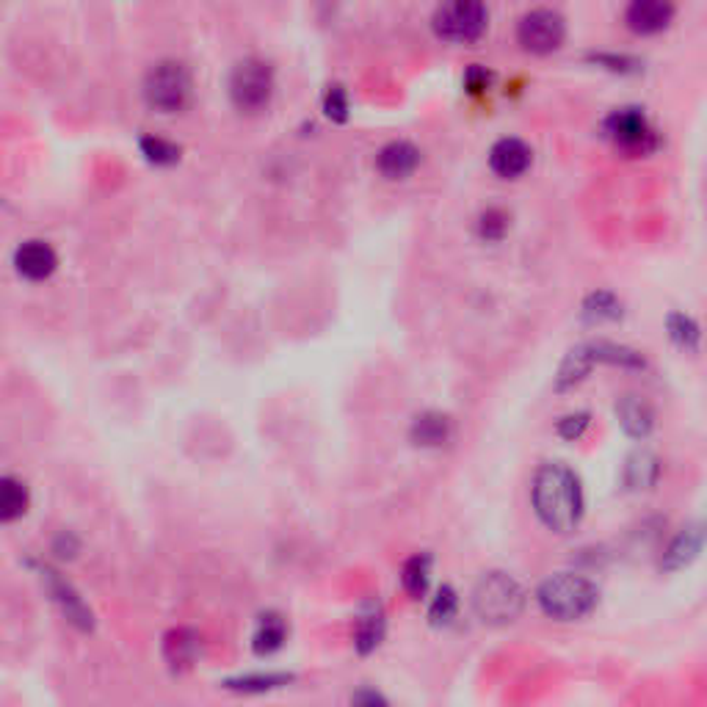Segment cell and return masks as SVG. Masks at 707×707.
<instances>
[{"label": "cell", "mask_w": 707, "mask_h": 707, "mask_svg": "<svg viewBox=\"0 0 707 707\" xmlns=\"http://www.w3.org/2000/svg\"><path fill=\"white\" fill-rule=\"evenodd\" d=\"M616 417L619 426L630 439H646L655 428V412L653 407L639 396H625L616 403Z\"/></svg>", "instance_id": "16"}, {"label": "cell", "mask_w": 707, "mask_h": 707, "mask_svg": "<svg viewBox=\"0 0 707 707\" xmlns=\"http://www.w3.org/2000/svg\"><path fill=\"white\" fill-rule=\"evenodd\" d=\"M677 0H625L622 28L635 39L664 37L677 23Z\"/></svg>", "instance_id": "9"}, {"label": "cell", "mask_w": 707, "mask_h": 707, "mask_svg": "<svg viewBox=\"0 0 707 707\" xmlns=\"http://www.w3.org/2000/svg\"><path fill=\"white\" fill-rule=\"evenodd\" d=\"M589 351H592L594 365L603 362V365H614V368H628V371H644L646 360L641 357V351L628 346H619V343H608V340H597V343H586Z\"/></svg>", "instance_id": "22"}, {"label": "cell", "mask_w": 707, "mask_h": 707, "mask_svg": "<svg viewBox=\"0 0 707 707\" xmlns=\"http://www.w3.org/2000/svg\"><path fill=\"white\" fill-rule=\"evenodd\" d=\"M432 567H434L432 553H415L412 558H407V562H403L401 586L409 597L412 600L426 597L428 586H432Z\"/></svg>", "instance_id": "21"}, {"label": "cell", "mask_w": 707, "mask_h": 707, "mask_svg": "<svg viewBox=\"0 0 707 707\" xmlns=\"http://www.w3.org/2000/svg\"><path fill=\"white\" fill-rule=\"evenodd\" d=\"M144 100L158 114H180L194 98V78L183 62L166 59L155 64L144 78Z\"/></svg>", "instance_id": "8"}, {"label": "cell", "mask_w": 707, "mask_h": 707, "mask_svg": "<svg viewBox=\"0 0 707 707\" xmlns=\"http://www.w3.org/2000/svg\"><path fill=\"white\" fill-rule=\"evenodd\" d=\"M423 164V153L421 146L412 144L407 139H393L387 141L382 150L376 153V171L385 177L387 183H401V180H409V177L415 175Z\"/></svg>", "instance_id": "11"}, {"label": "cell", "mask_w": 707, "mask_h": 707, "mask_svg": "<svg viewBox=\"0 0 707 707\" xmlns=\"http://www.w3.org/2000/svg\"><path fill=\"white\" fill-rule=\"evenodd\" d=\"M492 25L489 0H439L432 12V31L439 42L473 48Z\"/></svg>", "instance_id": "2"}, {"label": "cell", "mask_w": 707, "mask_h": 707, "mask_svg": "<svg viewBox=\"0 0 707 707\" xmlns=\"http://www.w3.org/2000/svg\"><path fill=\"white\" fill-rule=\"evenodd\" d=\"M525 608V589L509 573H487L473 592V610L484 625H509Z\"/></svg>", "instance_id": "7"}, {"label": "cell", "mask_w": 707, "mask_h": 707, "mask_svg": "<svg viewBox=\"0 0 707 707\" xmlns=\"http://www.w3.org/2000/svg\"><path fill=\"white\" fill-rule=\"evenodd\" d=\"M39 573H42V580L44 586H48L50 597L55 600V605L62 608V614L67 616L69 622H73L78 630H92L94 628L92 610H89V605L80 600V594L75 592L73 586H69L62 575L53 573L50 567H42Z\"/></svg>", "instance_id": "12"}, {"label": "cell", "mask_w": 707, "mask_h": 707, "mask_svg": "<svg viewBox=\"0 0 707 707\" xmlns=\"http://www.w3.org/2000/svg\"><path fill=\"white\" fill-rule=\"evenodd\" d=\"M589 423H592V415H589V412H573V415H567L558 421L555 434H558L562 439H567V442H575V439L583 437L586 428H589Z\"/></svg>", "instance_id": "34"}, {"label": "cell", "mask_w": 707, "mask_h": 707, "mask_svg": "<svg viewBox=\"0 0 707 707\" xmlns=\"http://www.w3.org/2000/svg\"><path fill=\"white\" fill-rule=\"evenodd\" d=\"M14 269L23 280L28 282H44L59 269V255L44 241H25L17 252H14Z\"/></svg>", "instance_id": "13"}, {"label": "cell", "mask_w": 707, "mask_h": 707, "mask_svg": "<svg viewBox=\"0 0 707 707\" xmlns=\"http://www.w3.org/2000/svg\"><path fill=\"white\" fill-rule=\"evenodd\" d=\"M534 166V146L517 136H503L489 146V169L498 180H519Z\"/></svg>", "instance_id": "10"}, {"label": "cell", "mask_w": 707, "mask_h": 707, "mask_svg": "<svg viewBox=\"0 0 707 707\" xmlns=\"http://www.w3.org/2000/svg\"><path fill=\"white\" fill-rule=\"evenodd\" d=\"M494 86V73L487 69L484 64H470L462 75V89L473 98H484V94L492 92Z\"/></svg>", "instance_id": "33"}, {"label": "cell", "mask_w": 707, "mask_h": 707, "mask_svg": "<svg viewBox=\"0 0 707 707\" xmlns=\"http://www.w3.org/2000/svg\"><path fill=\"white\" fill-rule=\"evenodd\" d=\"M385 610L378 603H365L362 605V614L357 619V628H354V646H357V653L360 655H371L376 653L382 639H385Z\"/></svg>", "instance_id": "18"}, {"label": "cell", "mask_w": 707, "mask_h": 707, "mask_svg": "<svg viewBox=\"0 0 707 707\" xmlns=\"http://www.w3.org/2000/svg\"><path fill=\"white\" fill-rule=\"evenodd\" d=\"M139 150L146 164L160 166V169L175 166L177 160H180V155H183L180 144H175V141L169 139H160V136H144V139L139 141Z\"/></svg>", "instance_id": "28"}, {"label": "cell", "mask_w": 707, "mask_h": 707, "mask_svg": "<svg viewBox=\"0 0 707 707\" xmlns=\"http://www.w3.org/2000/svg\"><path fill=\"white\" fill-rule=\"evenodd\" d=\"M569 25L558 9L534 7L523 12L514 23V42L525 55L548 59L567 44Z\"/></svg>", "instance_id": "6"}, {"label": "cell", "mask_w": 707, "mask_h": 707, "mask_svg": "<svg viewBox=\"0 0 707 707\" xmlns=\"http://www.w3.org/2000/svg\"><path fill=\"white\" fill-rule=\"evenodd\" d=\"M451 417L442 415V412H434V409L421 412V415L412 421V426H409V439H412L417 448H442L451 442Z\"/></svg>", "instance_id": "15"}, {"label": "cell", "mask_w": 707, "mask_h": 707, "mask_svg": "<svg viewBox=\"0 0 707 707\" xmlns=\"http://www.w3.org/2000/svg\"><path fill=\"white\" fill-rule=\"evenodd\" d=\"M666 332H669L671 343L677 348H683V351H699L702 343V326L685 312H671L666 318Z\"/></svg>", "instance_id": "27"}, {"label": "cell", "mask_w": 707, "mask_h": 707, "mask_svg": "<svg viewBox=\"0 0 707 707\" xmlns=\"http://www.w3.org/2000/svg\"><path fill=\"white\" fill-rule=\"evenodd\" d=\"M603 139L625 158H646L658 153L660 133L641 105H622L603 119Z\"/></svg>", "instance_id": "5"}, {"label": "cell", "mask_w": 707, "mask_h": 707, "mask_svg": "<svg viewBox=\"0 0 707 707\" xmlns=\"http://www.w3.org/2000/svg\"><path fill=\"white\" fill-rule=\"evenodd\" d=\"M459 614V594L453 592V586H439L437 594H434L432 605H428V622L434 628H446L457 619Z\"/></svg>", "instance_id": "30"}, {"label": "cell", "mask_w": 707, "mask_h": 707, "mask_svg": "<svg viewBox=\"0 0 707 707\" xmlns=\"http://www.w3.org/2000/svg\"><path fill=\"white\" fill-rule=\"evenodd\" d=\"M583 321L589 323H605V321H619L625 316L622 299L610 291H592L583 299Z\"/></svg>", "instance_id": "24"}, {"label": "cell", "mask_w": 707, "mask_h": 707, "mask_svg": "<svg viewBox=\"0 0 707 707\" xmlns=\"http://www.w3.org/2000/svg\"><path fill=\"white\" fill-rule=\"evenodd\" d=\"M28 512V489L17 478H0V523H14Z\"/></svg>", "instance_id": "26"}, {"label": "cell", "mask_w": 707, "mask_h": 707, "mask_svg": "<svg viewBox=\"0 0 707 707\" xmlns=\"http://www.w3.org/2000/svg\"><path fill=\"white\" fill-rule=\"evenodd\" d=\"M625 487L630 492H644V489H653L660 478V459L650 451H635L630 453L628 462H625Z\"/></svg>", "instance_id": "19"}, {"label": "cell", "mask_w": 707, "mask_h": 707, "mask_svg": "<svg viewBox=\"0 0 707 707\" xmlns=\"http://www.w3.org/2000/svg\"><path fill=\"white\" fill-rule=\"evenodd\" d=\"M594 368V360H592V351H589V346H578L573 348V351L564 357L562 368H558V376H555V390L564 393L569 390V387L580 385L586 376H589V371Z\"/></svg>", "instance_id": "23"}, {"label": "cell", "mask_w": 707, "mask_h": 707, "mask_svg": "<svg viewBox=\"0 0 707 707\" xmlns=\"http://www.w3.org/2000/svg\"><path fill=\"white\" fill-rule=\"evenodd\" d=\"M78 539L73 537V534H62V537H59V542H55V553L62 555V558H73L75 553H78Z\"/></svg>", "instance_id": "35"}, {"label": "cell", "mask_w": 707, "mask_h": 707, "mask_svg": "<svg viewBox=\"0 0 707 707\" xmlns=\"http://www.w3.org/2000/svg\"><path fill=\"white\" fill-rule=\"evenodd\" d=\"M287 639V625L280 614H262L260 622H257L255 635H252V650L260 658H269V655L280 653L285 646Z\"/></svg>", "instance_id": "20"}, {"label": "cell", "mask_w": 707, "mask_h": 707, "mask_svg": "<svg viewBox=\"0 0 707 707\" xmlns=\"http://www.w3.org/2000/svg\"><path fill=\"white\" fill-rule=\"evenodd\" d=\"M321 108H323V116H326L330 123H335V125L348 123V116H351V100H348L346 86L332 83L330 89L323 92Z\"/></svg>", "instance_id": "31"}, {"label": "cell", "mask_w": 707, "mask_h": 707, "mask_svg": "<svg viewBox=\"0 0 707 707\" xmlns=\"http://www.w3.org/2000/svg\"><path fill=\"white\" fill-rule=\"evenodd\" d=\"M537 603L544 616L558 622H578L592 614L600 603V589L583 575L562 573L544 580L537 592Z\"/></svg>", "instance_id": "3"}, {"label": "cell", "mask_w": 707, "mask_h": 707, "mask_svg": "<svg viewBox=\"0 0 707 707\" xmlns=\"http://www.w3.org/2000/svg\"><path fill=\"white\" fill-rule=\"evenodd\" d=\"M530 503L539 523L553 534H573L586 512L583 484L578 473L562 462H544L534 473Z\"/></svg>", "instance_id": "1"}, {"label": "cell", "mask_w": 707, "mask_h": 707, "mask_svg": "<svg viewBox=\"0 0 707 707\" xmlns=\"http://www.w3.org/2000/svg\"><path fill=\"white\" fill-rule=\"evenodd\" d=\"M589 62L600 69H608L614 75H635L641 69L639 59L628 53H592L589 55Z\"/></svg>", "instance_id": "32"}, {"label": "cell", "mask_w": 707, "mask_h": 707, "mask_svg": "<svg viewBox=\"0 0 707 707\" xmlns=\"http://www.w3.org/2000/svg\"><path fill=\"white\" fill-rule=\"evenodd\" d=\"M202 655V635L191 628H177L166 633L164 639V658L171 669L183 671L196 664Z\"/></svg>", "instance_id": "17"}, {"label": "cell", "mask_w": 707, "mask_h": 707, "mask_svg": "<svg viewBox=\"0 0 707 707\" xmlns=\"http://www.w3.org/2000/svg\"><path fill=\"white\" fill-rule=\"evenodd\" d=\"M702 544H705V530H702V523L689 525L671 539V544L666 548L664 558H660V569L664 573H680V569L691 567V564L699 558Z\"/></svg>", "instance_id": "14"}, {"label": "cell", "mask_w": 707, "mask_h": 707, "mask_svg": "<svg viewBox=\"0 0 707 707\" xmlns=\"http://www.w3.org/2000/svg\"><path fill=\"white\" fill-rule=\"evenodd\" d=\"M291 680V674H244L227 680L224 689L241 691V694H266V691L282 689V685H287Z\"/></svg>", "instance_id": "29"}, {"label": "cell", "mask_w": 707, "mask_h": 707, "mask_svg": "<svg viewBox=\"0 0 707 707\" xmlns=\"http://www.w3.org/2000/svg\"><path fill=\"white\" fill-rule=\"evenodd\" d=\"M232 108L246 116H257L269 111L277 94V69L260 55H246L232 67L227 80Z\"/></svg>", "instance_id": "4"}, {"label": "cell", "mask_w": 707, "mask_h": 707, "mask_svg": "<svg viewBox=\"0 0 707 707\" xmlns=\"http://www.w3.org/2000/svg\"><path fill=\"white\" fill-rule=\"evenodd\" d=\"M354 705H387V699L378 691H357V694L351 696Z\"/></svg>", "instance_id": "36"}, {"label": "cell", "mask_w": 707, "mask_h": 707, "mask_svg": "<svg viewBox=\"0 0 707 707\" xmlns=\"http://www.w3.org/2000/svg\"><path fill=\"white\" fill-rule=\"evenodd\" d=\"M509 230H512V214L509 210L492 205V208H484L478 214L476 235L484 244H500L509 235Z\"/></svg>", "instance_id": "25"}]
</instances>
